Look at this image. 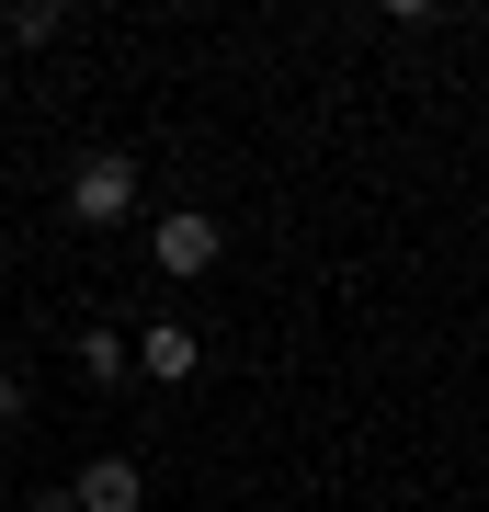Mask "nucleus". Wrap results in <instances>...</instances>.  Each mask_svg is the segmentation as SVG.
Listing matches in <instances>:
<instances>
[{"instance_id":"6","label":"nucleus","mask_w":489,"mask_h":512,"mask_svg":"<svg viewBox=\"0 0 489 512\" xmlns=\"http://www.w3.org/2000/svg\"><path fill=\"white\" fill-rule=\"evenodd\" d=\"M46 35H69V12H57V0H23V12H12V46H46Z\"/></svg>"},{"instance_id":"2","label":"nucleus","mask_w":489,"mask_h":512,"mask_svg":"<svg viewBox=\"0 0 489 512\" xmlns=\"http://www.w3.org/2000/svg\"><path fill=\"white\" fill-rule=\"evenodd\" d=\"M148 251H160V274H217V217H205V205H182V217H160Z\"/></svg>"},{"instance_id":"1","label":"nucleus","mask_w":489,"mask_h":512,"mask_svg":"<svg viewBox=\"0 0 489 512\" xmlns=\"http://www.w3.org/2000/svg\"><path fill=\"white\" fill-rule=\"evenodd\" d=\"M126 205H137V160H126V148H91V160L69 171V217L80 228H114Z\"/></svg>"},{"instance_id":"8","label":"nucleus","mask_w":489,"mask_h":512,"mask_svg":"<svg viewBox=\"0 0 489 512\" xmlns=\"http://www.w3.org/2000/svg\"><path fill=\"white\" fill-rule=\"evenodd\" d=\"M35 512H80V501H69V490H35Z\"/></svg>"},{"instance_id":"5","label":"nucleus","mask_w":489,"mask_h":512,"mask_svg":"<svg viewBox=\"0 0 489 512\" xmlns=\"http://www.w3.org/2000/svg\"><path fill=\"white\" fill-rule=\"evenodd\" d=\"M80 376L114 387V376H126V342H114V330H80Z\"/></svg>"},{"instance_id":"3","label":"nucleus","mask_w":489,"mask_h":512,"mask_svg":"<svg viewBox=\"0 0 489 512\" xmlns=\"http://www.w3.org/2000/svg\"><path fill=\"white\" fill-rule=\"evenodd\" d=\"M69 501H80V512H137V501H148V478H137L126 456H91V467H80V490H69Z\"/></svg>"},{"instance_id":"7","label":"nucleus","mask_w":489,"mask_h":512,"mask_svg":"<svg viewBox=\"0 0 489 512\" xmlns=\"http://www.w3.org/2000/svg\"><path fill=\"white\" fill-rule=\"evenodd\" d=\"M12 421H23V376L0 365V433H12Z\"/></svg>"},{"instance_id":"9","label":"nucleus","mask_w":489,"mask_h":512,"mask_svg":"<svg viewBox=\"0 0 489 512\" xmlns=\"http://www.w3.org/2000/svg\"><path fill=\"white\" fill-rule=\"evenodd\" d=\"M0 46H12V12H0Z\"/></svg>"},{"instance_id":"4","label":"nucleus","mask_w":489,"mask_h":512,"mask_svg":"<svg viewBox=\"0 0 489 512\" xmlns=\"http://www.w3.org/2000/svg\"><path fill=\"white\" fill-rule=\"evenodd\" d=\"M194 365H205V342H194V330H182V319H160V330H148V342H137V376H160V387H182Z\"/></svg>"}]
</instances>
